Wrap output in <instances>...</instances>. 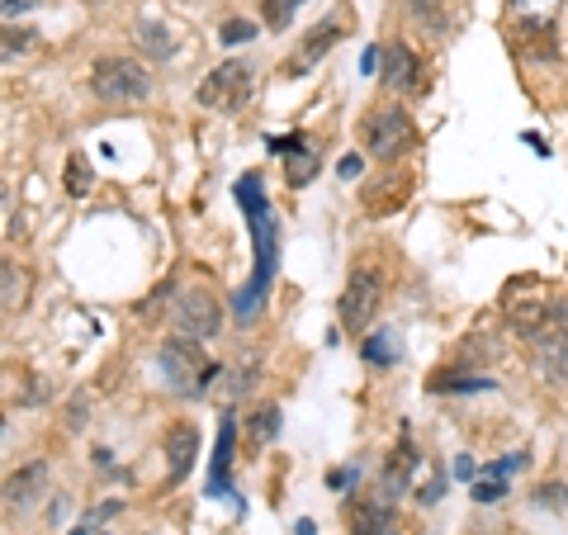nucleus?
I'll return each mask as SVG.
<instances>
[{
    "instance_id": "obj_34",
    "label": "nucleus",
    "mask_w": 568,
    "mask_h": 535,
    "mask_svg": "<svg viewBox=\"0 0 568 535\" xmlns=\"http://www.w3.org/2000/svg\"><path fill=\"white\" fill-rule=\"evenodd\" d=\"M479 474H483V469H479L474 460H469V455H455V479H469V483H474Z\"/></svg>"
},
{
    "instance_id": "obj_12",
    "label": "nucleus",
    "mask_w": 568,
    "mask_h": 535,
    "mask_svg": "<svg viewBox=\"0 0 568 535\" xmlns=\"http://www.w3.org/2000/svg\"><path fill=\"white\" fill-rule=\"evenodd\" d=\"M531 360H535V375L540 379H550V384L568 379V327H554L545 337H535Z\"/></svg>"
},
{
    "instance_id": "obj_19",
    "label": "nucleus",
    "mask_w": 568,
    "mask_h": 535,
    "mask_svg": "<svg viewBox=\"0 0 568 535\" xmlns=\"http://www.w3.org/2000/svg\"><path fill=\"white\" fill-rule=\"evenodd\" d=\"M318 171H322V157L313 152V147H299V152H289V157H284V180H289L294 190H303V185L318 176Z\"/></svg>"
},
{
    "instance_id": "obj_36",
    "label": "nucleus",
    "mask_w": 568,
    "mask_h": 535,
    "mask_svg": "<svg viewBox=\"0 0 568 535\" xmlns=\"http://www.w3.org/2000/svg\"><path fill=\"white\" fill-rule=\"evenodd\" d=\"M90 460L100 464V469H105V474H119V469H114V455H109V450H105V446L95 450V455H90Z\"/></svg>"
},
{
    "instance_id": "obj_18",
    "label": "nucleus",
    "mask_w": 568,
    "mask_h": 535,
    "mask_svg": "<svg viewBox=\"0 0 568 535\" xmlns=\"http://www.w3.org/2000/svg\"><path fill=\"white\" fill-rule=\"evenodd\" d=\"M280 403H261L256 412H247V436L256 441V446H270L275 436H280Z\"/></svg>"
},
{
    "instance_id": "obj_38",
    "label": "nucleus",
    "mask_w": 568,
    "mask_h": 535,
    "mask_svg": "<svg viewBox=\"0 0 568 535\" xmlns=\"http://www.w3.org/2000/svg\"><path fill=\"white\" fill-rule=\"evenodd\" d=\"M15 15H24V0H5V19L15 24Z\"/></svg>"
},
{
    "instance_id": "obj_28",
    "label": "nucleus",
    "mask_w": 568,
    "mask_h": 535,
    "mask_svg": "<svg viewBox=\"0 0 568 535\" xmlns=\"http://www.w3.org/2000/svg\"><path fill=\"white\" fill-rule=\"evenodd\" d=\"M86 408H90V393H76V398L67 403V431L86 427Z\"/></svg>"
},
{
    "instance_id": "obj_40",
    "label": "nucleus",
    "mask_w": 568,
    "mask_h": 535,
    "mask_svg": "<svg viewBox=\"0 0 568 535\" xmlns=\"http://www.w3.org/2000/svg\"><path fill=\"white\" fill-rule=\"evenodd\" d=\"M408 5H417V10H426V5H436V0H408Z\"/></svg>"
},
{
    "instance_id": "obj_13",
    "label": "nucleus",
    "mask_w": 568,
    "mask_h": 535,
    "mask_svg": "<svg viewBox=\"0 0 568 535\" xmlns=\"http://www.w3.org/2000/svg\"><path fill=\"white\" fill-rule=\"evenodd\" d=\"M43 488H48V464L29 460L19 474H10V483H5V502H10V507H19V512H29V507L43 498Z\"/></svg>"
},
{
    "instance_id": "obj_7",
    "label": "nucleus",
    "mask_w": 568,
    "mask_h": 535,
    "mask_svg": "<svg viewBox=\"0 0 568 535\" xmlns=\"http://www.w3.org/2000/svg\"><path fill=\"white\" fill-rule=\"evenodd\" d=\"M171 322H176L180 337H195V341H209L218 327H223V304L213 299L204 285L185 289L176 299V313H171Z\"/></svg>"
},
{
    "instance_id": "obj_10",
    "label": "nucleus",
    "mask_w": 568,
    "mask_h": 535,
    "mask_svg": "<svg viewBox=\"0 0 568 535\" xmlns=\"http://www.w3.org/2000/svg\"><path fill=\"white\" fill-rule=\"evenodd\" d=\"M337 43H341V24H337V19H322V24H313V29L303 34V43L294 48V57H289V67H284V72H289V76L313 72V67H318V62L332 53Z\"/></svg>"
},
{
    "instance_id": "obj_2",
    "label": "nucleus",
    "mask_w": 568,
    "mask_h": 535,
    "mask_svg": "<svg viewBox=\"0 0 568 535\" xmlns=\"http://www.w3.org/2000/svg\"><path fill=\"white\" fill-rule=\"evenodd\" d=\"M90 90L105 105H142L152 95V72L138 57H100L90 67Z\"/></svg>"
},
{
    "instance_id": "obj_22",
    "label": "nucleus",
    "mask_w": 568,
    "mask_h": 535,
    "mask_svg": "<svg viewBox=\"0 0 568 535\" xmlns=\"http://www.w3.org/2000/svg\"><path fill=\"white\" fill-rule=\"evenodd\" d=\"M67 195L71 199L90 195V166H86V157H81V152H71V161H67Z\"/></svg>"
},
{
    "instance_id": "obj_14",
    "label": "nucleus",
    "mask_w": 568,
    "mask_h": 535,
    "mask_svg": "<svg viewBox=\"0 0 568 535\" xmlns=\"http://www.w3.org/2000/svg\"><path fill=\"white\" fill-rule=\"evenodd\" d=\"M412 469H417V450H412V436L403 431V441H398L393 455H389V469H384V488H379V498H389V502L403 498V493H408V483H412Z\"/></svg>"
},
{
    "instance_id": "obj_15",
    "label": "nucleus",
    "mask_w": 568,
    "mask_h": 535,
    "mask_svg": "<svg viewBox=\"0 0 568 535\" xmlns=\"http://www.w3.org/2000/svg\"><path fill=\"white\" fill-rule=\"evenodd\" d=\"M398 531V502L370 498L360 502V512H351V535H393Z\"/></svg>"
},
{
    "instance_id": "obj_24",
    "label": "nucleus",
    "mask_w": 568,
    "mask_h": 535,
    "mask_svg": "<svg viewBox=\"0 0 568 535\" xmlns=\"http://www.w3.org/2000/svg\"><path fill=\"white\" fill-rule=\"evenodd\" d=\"M535 502H540V507H554V512H568V483H559V479L540 483V488H535Z\"/></svg>"
},
{
    "instance_id": "obj_9",
    "label": "nucleus",
    "mask_w": 568,
    "mask_h": 535,
    "mask_svg": "<svg viewBox=\"0 0 568 535\" xmlns=\"http://www.w3.org/2000/svg\"><path fill=\"white\" fill-rule=\"evenodd\" d=\"M199 427L195 422H176V427L166 431V488H176V483L190 479V469L199 460Z\"/></svg>"
},
{
    "instance_id": "obj_33",
    "label": "nucleus",
    "mask_w": 568,
    "mask_h": 535,
    "mask_svg": "<svg viewBox=\"0 0 568 535\" xmlns=\"http://www.w3.org/2000/svg\"><path fill=\"white\" fill-rule=\"evenodd\" d=\"M29 43H34V34H15V29H10V34H5V62H10L15 53H24Z\"/></svg>"
},
{
    "instance_id": "obj_35",
    "label": "nucleus",
    "mask_w": 568,
    "mask_h": 535,
    "mask_svg": "<svg viewBox=\"0 0 568 535\" xmlns=\"http://www.w3.org/2000/svg\"><path fill=\"white\" fill-rule=\"evenodd\" d=\"M379 62H384V53H379V48H365V53H360V72H379Z\"/></svg>"
},
{
    "instance_id": "obj_1",
    "label": "nucleus",
    "mask_w": 568,
    "mask_h": 535,
    "mask_svg": "<svg viewBox=\"0 0 568 535\" xmlns=\"http://www.w3.org/2000/svg\"><path fill=\"white\" fill-rule=\"evenodd\" d=\"M232 195H237L242 214H247L251 251H256V261H251V280L232 294V318H237V322H256V318H261V308H266V299H270L275 270H280V218H275V209H270L261 171L237 176Z\"/></svg>"
},
{
    "instance_id": "obj_3",
    "label": "nucleus",
    "mask_w": 568,
    "mask_h": 535,
    "mask_svg": "<svg viewBox=\"0 0 568 535\" xmlns=\"http://www.w3.org/2000/svg\"><path fill=\"white\" fill-rule=\"evenodd\" d=\"M379 299H384V275L370 266H355L346 289H341V299H337V322L360 337L374 322V313H379Z\"/></svg>"
},
{
    "instance_id": "obj_26",
    "label": "nucleus",
    "mask_w": 568,
    "mask_h": 535,
    "mask_svg": "<svg viewBox=\"0 0 568 535\" xmlns=\"http://www.w3.org/2000/svg\"><path fill=\"white\" fill-rule=\"evenodd\" d=\"M261 5H266V24H270V29H284L289 19L299 15L303 0H261Z\"/></svg>"
},
{
    "instance_id": "obj_4",
    "label": "nucleus",
    "mask_w": 568,
    "mask_h": 535,
    "mask_svg": "<svg viewBox=\"0 0 568 535\" xmlns=\"http://www.w3.org/2000/svg\"><path fill=\"white\" fill-rule=\"evenodd\" d=\"M161 375H166V389L176 393H190V398H199V379H204V370H209L213 360L204 356V346H199L195 337H166V346H161Z\"/></svg>"
},
{
    "instance_id": "obj_5",
    "label": "nucleus",
    "mask_w": 568,
    "mask_h": 535,
    "mask_svg": "<svg viewBox=\"0 0 568 535\" xmlns=\"http://www.w3.org/2000/svg\"><path fill=\"white\" fill-rule=\"evenodd\" d=\"M251 95V62H218L209 76H204V86L195 90V100L204 109H228V114H237V109L247 105Z\"/></svg>"
},
{
    "instance_id": "obj_23",
    "label": "nucleus",
    "mask_w": 568,
    "mask_h": 535,
    "mask_svg": "<svg viewBox=\"0 0 568 535\" xmlns=\"http://www.w3.org/2000/svg\"><path fill=\"white\" fill-rule=\"evenodd\" d=\"M469 493H474V502H483V507H493V502L507 498V479H488V474H483V479L469 483Z\"/></svg>"
},
{
    "instance_id": "obj_37",
    "label": "nucleus",
    "mask_w": 568,
    "mask_h": 535,
    "mask_svg": "<svg viewBox=\"0 0 568 535\" xmlns=\"http://www.w3.org/2000/svg\"><path fill=\"white\" fill-rule=\"evenodd\" d=\"M526 147H535V152H540V157H550V143H545V138H540V133H526Z\"/></svg>"
},
{
    "instance_id": "obj_17",
    "label": "nucleus",
    "mask_w": 568,
    "mask_h": 535,
    "mask_svg": "<svg viewBox=\"0 0 568 535\" xmlns=\"http://www.w3.org/2000/svg\"><path fill=\"white\" fill-rule=\"evenodd\" d=\"M497 384L488 375H431L426 379V393H493Z\"/></svg>"
},
{
    "instance_id": "obj_21",
    "label": "nucleus",
    "mask_w": 568,
    "mask_h": 535,
    "mask_svg": "<svg viewBox=\"0 0 568 535\" xmlns=\"http://www.w3.org/2000/svg\"><path fill=\"white\" fill-rule=\"evenodd\" d=\"M256 34H261V24H256V19L232 15V19H223V29H218V43H223V48H242V43H251Z\"/></svg>"
},
{
    "instance_id": "obj_39",
    "label": "nucleus",
    "mask_w": 568,
    "mask_h": 535,
    "mask_svg": "<svg viewBox=\"0 0 568 535\" xmlns=\"http://www.w3.org/2000/svg\"><path fill=\"white\" fill-rule=\"evenodd\" d=\"M294 535H318V526H313V521L303 517V521H299V526H294Z\"/></svg>"
},
{
    "instance_id": "obj_29",
    "label": "nucleus",
    "mask_w": 568,
    "mask_h": 535,
    "mask_svg": "<svg viewBox=\"0 0 568 535\" xmlns=\"http://www.w3.org/2000/svg\"><path fill=\"white\" fill-rule=\"evenodd\" d=\"M445 498V479H441V474H436V479H431V483H426V488H422V493H417V502H422V507H436V502H441Z\"/></svg>"
},
{
    "instance_id": "obj_31",
    "label": "nucleus",
    "mask_w": 568,
    "mask_h": 535,
    "mask_svg": "<svg viewBox=\"0 0 568 535\" xmlns=\"http://www.w3.org/2000/svg\"><path fill=\"white\" fill-rule=\"evenodd\" d=\"M355 483H360V460H355L351 469H337V474H332V488H337V493H346Z\"/></svg>"
},
{
    "instance_id": "obj_30",
    "label": "nucleus",
    "mask_w": 568,
    "mask_h": 535,
    "mask_svg": "<svg viewBox=\"0 0 568 535\" xmlns=\"http://www.w3.org/2000/svg\"><path fill=\"white\" fill-rule=\"evenodd\" d=\"M360 171H365V157H360V152H351V157L337 161V176H341V180H355Z\"/></svg>"
},
{
    "instance_id": "obj_11",
    "label": "nucleus",
    "mask_w": 568,
    "mask_h": 535,
    "mask_svg": "<svg viewBox=\"0 0 568 535\" xmlns=\"http://www.w3.org/2000/svg\"><path fill=\"white\" fill-rule=\"evenodd\" d=\"M379 81L389 90H417L422 86V62H417V53H412L408 43H389L384 48V62H379Z\"/></svg>"
},
{
    "instance_id": "obj_6",
    "label": "nucleus",
    "mask_w": 568,
    "mask_h": 535,
    "mask_svg": "<svg viewBox=\"0 0 568 535\" xmlns=\"http://www.w3.org/2000/svg\"><path fill=\"white\" fill-rule=\"evenodd\" d=\"M412 143V114L403 105H379L365 119V152L379 161H393Z\"/></svg>"
},
{
    "instance_id": "obj_25",
    "label": "nucleus",
    "mask_w": 568,
    "mask_h": 535,
    "mask_svg": "<svg viewBox=\"0 0 568 535\" xmlns=\"http://www.w3.org/2000/svg\"><path fill=\"white\" fill-rule=\"evenodd\" d=\"M526 460H531L526 450H512V455H502V460L488 464L483 474H488V479H507V474H521V469H526ZM483 474H479V479H483Z\"/></svg>"
},
{
    "instance_id": "obj_16",
    "label": "nucleus",
    "mask_w": 568,
    "mask_h": 535,
    "mask_svg": "<svg viewBox=\"0 0 568 535\" xmlns=\"http://www.w3.org/2000/svg\"><path fill=\"white\" fill-rule=\"evenodd\" d=\"M360 360L374 365V370H393V365L403 360V341H398V332H393V327L370 332V337L360 341Z\"/></svg>"
},
{
    "instance_id": "obj_27",
    "label": "nucleus",
    "mask_w": 568,
    "mask_h": 535,
    "mask_svg": "<svg viewBox=\"0 0 568 535\" xmlns=\"http://www.w3.org/2000/svg\"><path fill=\"white\" fill-rule=\"evenodd\" d=\"M119 512H124V502H119V498H114V502H105V507H95V512H86V517L76 521V531H71V535H90V531H95V526H100V521L119 517Z\"/></svg>"
},
{
    "instance_id": "obj_32",
    "label": "nucleus",
    "mask_w": 568,
    "mask_h": 535,
    "mask_svg": "<svg viewBox=\"0 0 568 535\" xmlns=\"http://www.w3.org/2000/svg\"><path fill=\"white\" fill-rule=\"evenodd\" d=\"M19 304V266H5V308Z\"/></svg>"
},
{
    "instance_id": "obj_20",
    "label": "nucleus",
    "mask_w": 568,
    "mask_h": 535,
    "mask_svg": "<svg viewBox=\"0 0 568 535\" xmlns=\"http://www.w3.org/2000/svg\"><path fill=\"white\" fill-rule=\"evenodd\" d=\"M133 38L142 43V53H147V57H171V53H176L171 29H166V24H157V19H142L138 29H133Z\"/></svg>"
},
{
    "instance_id": "obj_8",
    "label": "nucleus",
    "mask_w": 568,
    "mask_h": 535,
    "mask_svg": "<svg viewBox=\"0 0 568 535\" xmlns=\"http://www.w3.org/2000/svg\"><path fill=\"white\" fill-rule=\"evenodd\" d=\"M232 446H237V417L223 412V417H218L213 460H209V498H232V502H237V512H242L247 502L237 498V488H232Z\"/></svg>"
}]
</instances>
